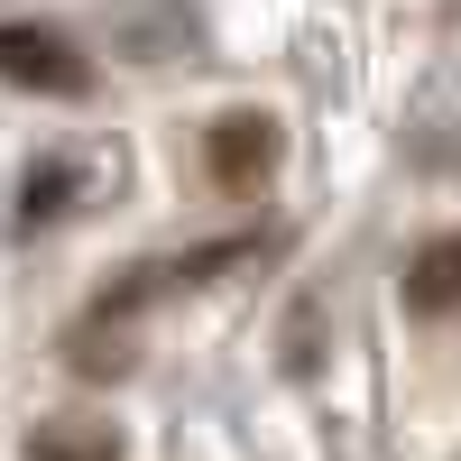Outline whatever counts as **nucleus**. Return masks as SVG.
I'll return each instance as SVG.
<instances>
[{"instance_id": "nucleus-2", "label": "nucleus", "mask_w": 461, "mask_h": 461, "mask_svg": "<svg viewBox=\"0 0 461 461\" xmlns=\"http://www.w3.org/2000/svg\"><path fill=\"white\" fill-rule=\"evenodd\" d=\"M203 167H212V185L249 194V185L277 167V121H267V111H230V121H212L203 130Z\"/></svg>"}, {"instance_id": "nucleus-3", "label": "nucleus", "mask_w": 461, "mask_h": 461, "mask_svg": "<svg viewBox=\"0 0 461 461\" xmlns=\"http://www.w3.org/2000/svg\"><path fill=\"white\" fill-rule=\"evenodd\" d=\"M452 304H461V240L443 230L406 258V314H452Z\"/></svg>"}, {"instance_id": "nucleus-1", "label": "nucleus", "mask_w": 461, "mask_h": 461, "mask_svg": "<svg viewBox=\"0 0 461 461\" xmlns=\"http://www.w3.org/2000/svg\"><path fill=\"white\" fill-rule=\"evenodd\" d=\"M0 84L74 102V93H93V65L74 56V37H56V28H37V19H0Z\"/></svg>"}, {"instance_id": "nucleus-5", "label": "nucleus", "mask_w": 461, "mask_h": 461, "mask_svg": "<svg viewBox=\"0 0 461 461\" xmlns=\"http://www.w3.org/2000/svg\"><path fill=\"white\" fill-rule=\"evenodd\" d=\"M65 194H74V167H65V158H47V167H28L19 212H28V221H47V212H65Z\"/></svg>"}, {"instance_id": "nucleus-4", "label": "nucleus", "mask_w": 461, "mask_h": 461, "mask_svg": "<svg viewBox=\"0 0 461 461\" xmlns=\"http://www.w3.org/2000/svg\"><path fill=\"white\" fill-rule=\"evenodd\" d=\"M28 461H121V443H111V425H37Z\"/></svg>"}]
</instances>
